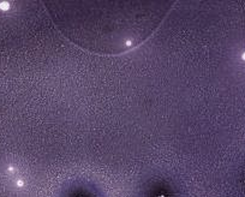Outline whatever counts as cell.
<instances>
[{
  "instance_id": "obj_1",
  "label": "cell",
  "mask_w": 245,
  "mask_h": 197,
  "mask_svg": "<svg viewBox=\"0 0 245 197\" xmlns=\"http://www.w3.org/2000/svg\"><path fill=\"white\" fill-rule=\"evenodd\" d=\"M54 24L77 46L119 54L139 46L156 30L172 1H46Z\"/></svg>"
},
{
  "instance_id": "obj_2",
  "label": "cell",
  "mask_w": 245,
  "mask_h": 197,
  "mask_svg": "<svg viewBox=\"0 0 245 197\" xmlns=\"http://www.w3.org/2000/svg\"><path fill=\"white\" fill-rule=\"evenodd\" d=\"M244 58H245V54H244Z\"/></svg>"
}]
</instances>
